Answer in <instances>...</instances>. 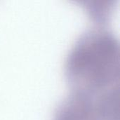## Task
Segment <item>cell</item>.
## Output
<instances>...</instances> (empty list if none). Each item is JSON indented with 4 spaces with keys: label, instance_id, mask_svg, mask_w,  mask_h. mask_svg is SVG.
Instances as JSON below:
<instances>
[{
    "label": "cell",
    "instance_id": "1",
    "mask_svg": "<svg viewBox=\"0 0 120 120\" xmlns=\"http://www.w3.org/2000/svg\"><path fill=\"white\" fill-rule=\"evenodd\" d=\"M65 69L71 91L95 94L118 86V38L103 27L85 30L70 49Z\"/></svg>",
    "mask_w": 120,
    "mask_h": 120
},
{
    "label": "cell",
    "instance_id": "2",
    "mask_svg": "<svg viewBox=\"0 0 120 120\" xmlns=\"http://www.w3.org/2000/svg\"><path fill=\"white\" fill-rule=\"evenodd\" d=\"M54 120H119L116 95L108 90L96 94L71 91L57 106Z\"/></svg>",
    "mask_w": 120,
    "mask_h": 120
},
{
    "label": "cell",
    "instance_id": "3",
    "mask_svg": "<svg viewBox=\"0 0 120 120\" xmlns=\"http://www.w3.org/2000/svg\"><path fill=\"white\" fill-rule=\"evenodd\" d=\"M84 4L91 18L101 24L106 23L113 11L115 0H84Z\"/></svg>",
    "mask_w": 120,
    "mask_h": 120
}]
</instances>
